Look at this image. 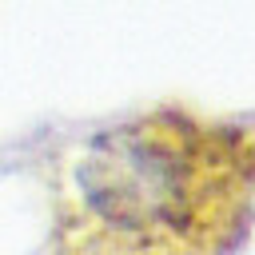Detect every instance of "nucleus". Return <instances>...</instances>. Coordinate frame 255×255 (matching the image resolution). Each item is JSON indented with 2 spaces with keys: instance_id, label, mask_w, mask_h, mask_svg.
Returning <instances> with one entry per match:
<instances>
[{
  "instance_id": "obj_1",
  "label": "nucleus",
  "mask_w": 255,
  "mask_h": 255,
  "mask_svg": "<svg viewBox=\"0 0 255 255\" xmlns=\"http://www.w3.org/2000/svg\"><path fill=\"white\" fill-rule=\"evenodd\" d=\"M255 227V124L159 104L56 155L48 255H235Z\"/></svg>"
}]
</instances>
